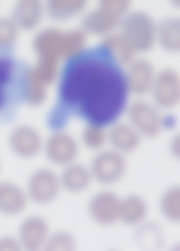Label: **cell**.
<instances>
[{"label": "cell", "mask_w": 180, "mask_h": 251, "mask_svg": "<svg viewBox=\"0 0 180 251\" xmlns=\"http://www.w3.org/2000/svg\"><path fill=\"white\" fill-rule=\"evenodd\" d=\"M103 51L72 59L57 82L59 102L67 112L86 123L109 127L125 113L129 95L123 68Z\"/></svg>", "instance_id": "obj_1"}, {"label": "cell", "mask_w": 180, "mask_h": 251, "mask_svg": "<svg viewBox=\"0 0 180 251\" xmlns=\"http://www.w3.org/2000/svg\"><path fill=\"white\" fill-rule=\"evenodd\" d=\"M86 40L85 32L81 30H43L34 40L38 60L35 66L30 68V71L38 81L49 87L58 80L61 62L81 54Z\"/></svg>", "instance_id": "obj_2"}, {"label": "cell", "mask_w": 180, "mask_h": 251, "mask_svg": "<svg viewBox=\"0 0 180 251\" xmlns=\"http://www.w3.org/2000/svg\"><path fill=\"white\" fill-rule=\"evenodd\" d=\"M126 0H104L88 13L83 21V31L92 35L108 36L117 32L130 12Z\"/></svg>", "instance_id": "obj_3"}, {"label": "cell", "mask_w": 180, "mask_h": 251, "mask_svg": "<svg viewBox=\"0 0 180 251\" xmlns=\"http://www.w3.org/2000/svg\"><path fill=\"white\" fill-rule=\"evenodd\" d=\"M164 112L151 100L142 98L129 101L125 113L128 123L143 139L153 140L159 138L166 127Z\"/></svg>", "instance_id": "obj_4"}, {"label": "cell", "mask_w": 180, "mask_h": 251, "mask_svg": "<svg viewBox=\"0 0 180 251\" xmlns=\"http://www.w3.org/2000/svg\"><path fill=\"white\" fill-rule=\"evenodd\" d=\"M156 28L157 24L149 14L143 11H130L120 32L137 55L146 53L154 48Z\"/></svg>", "instance_id": "obj_5"}, {"label": "cell", "mask_w": 180, "mask_h": 251, "mask_svg": "<svg viewBox=\"0 0 180 251\" xmlns=\"http://www.w3.org/2000/svg\"><path fill=\"white\" fill-rule=\"evenodd\" d=\"M94 181L105 186L120 182L129 170L127 156L112 148L95 152L89 165Z\"/></svg>", "instance_id": "obj_6"}, {"label": "cell", "mask_w": 180, "mask_h": 251, "mask_svg": "<svg viewBox=\"0 0 180 251\" xmlns=\"http://www.w3.org/2000/svg\"><path fill=\"white\" fill-rule=\"evenodd\" d=\"M25 190L29 200L38 206L51 204L62 190L59 174L51 167H38L29 175Z\"/></svg>", "instance_id": "obj_7"}, {"label": "cell", "mask_w": 180, "mask_h": 251, "mask_svg": "<svg viewBox=\"0 0 180 251\" xmlns=\"http://www.w3.org/2000/svg\"><path fill=\"white\" fill-rule=\"evenodd\" d=\"M80 151L78 139L63 129H56L44 140L43 153L53 166L63 168L78 161Z\"/></svg>", "instance_id": "obj_8"}, {"label": "cell", "mask_w": 180, "mask_h": 251, "mask_svg": "<svg viewBox=\"0 0 180 251\" xmlns=\"http://www.w3.org/2000/svg\"><path fill=\"white\" fill-rule=\"evenodd\" d=\"M151 101L163 111L177 108L180 102V75L172 67L158 71L149 94Z\"/></svg>", "instance_id": "obj_9"}, {"label": "cell", "mask_w": 180, "mask_h": 251, "mask_svg": "<svg viewBox=\"0 0 180 251\" xmlns=\"http://www.w3.org/2000/svg\"><path fill=\"white\" fill-rule=\"evenodd\" d=\"M44 140L36 127L25 124L19 125L12 129L7 143L15 157L22 160L30 161L43 153Z\"/></svg>", "instance_id": "obj_10"}, {"label": "cell", "mask_w": 180, "mask_h": 251, "mask_svg": "<svg viewBox=\"0 0 180 251\" xmlns=\"http://www.w3.org/2000/svg\"><path fill=\"white\" fill-rule=\"evenodd\" d=\"M124 68L125 81L129 96L142 98L149 96L158 72L154 64L147 59L136 57Z\"/></svg>", "instance_id": "obj_11"}, {"label": "cell", "mask_w": 180, "mask_h": 251, "mask_svg": "<svg viewBox=\"0 0 180 251\" xmlns=\"http://www.w3.org/2000/svg\"><path fill=\"white\" fill-rule=\"evenodd\" d=\"M121 199L109 189L102 190L91 197L88 203V212L98 225L110 227L120 222Z\"/></svg>", "instance_id": "obj_12"}, {"label": "cell", "mask_w": 180, "mask_h": 251, "mask_svg": "<svg viewBox=\"0 0 180 251\" xmlns=\"http://www.w3.org/2000/svg\"><path fill=\"white\" fill-rule=\"evenodd\" d=\"M51 227L43 217L32 215L26 218L19 226L18 237L22 248L37 251L44 248L51 235Z\"/></svg>", "instance_id": "obj_13"}, {"label": "cell", "mask_w": 180, "mask_h": 251, "mask_svg": "<svg viewBox=\"0 0 180 251\" xmlns=\"http://www.w3.org/2000/svg\"><path fill=\"white\" fill-rule=\"evenodd\" d=\"M143 140V137L127 121L119 120L108 127L110 147L126 156L139 150Z\"/></svg>", "instance_id": "obj_14"}, {"label": "cell", "mask_w": 180, "mask_h": 251, "mask_svg": "<svg viewBox=\"0 0 180 251\" xmlns=\"http://www.w3.org/2000/svg\"><path fill=\"white\" fill-rule=\"evenodd\" d=\"M29 199L25 189L15 182L0 181V213L10 217L17 216L25 212Z\"/></svg>", "instance_id": "obj_15"}, {"label": "cell", "mask_w": 180, "mask_h": 251, "mask_svg": "<svg viewBox=\"0 0 180 251\" xmlns=\"http://www.w3.org/2000/svg\"><path fill=\"white\" fill-rule=\"evenodd\" d=\"M59 177L62 190L72 195L86 192L94 181L89 166L78 161L63 167Z\"/></svg>", "instance_id": "obj_16"}, {"label": "cell", "mask_w": 180, "mask_h": 251, "mask_svg": "<svg viewBox=\"0 0 180 251\" xmlns=\"http://www.w3.org/2000/svg\"><path fill=\"white\" fill-rule=\"evenodd\" d=\"M102 45L106 54L123 68L137 57L131 46L120 32L104 37Z\"/></svg>", "instance_id": "obj_17"}, {"label": "cell", "mask_w": 180, "mask_h": 251, "mask_svg": "<svg viewBox=\"0 0 180 251\" xmlns=\"http://www.w3.org/2000/svg\"><path fill=\"white\" fill-rule=\"evenodd\" d=\"M148 203L139 195H130L121 199L120 222L129 226H135L142 224L147 218Z\"/></svg>", "instance_id": "obj_18"}, {"label": "cell", "mask_w": 180, "mask_h": 251, "mask_svg": "<svg viewBox=\"0 0 180 251\" xmlns=\"http://www.w3.org/2000/svg\"><path fill=\"white\" fill-rule=\"evenodd\" d=\"M156 44L169 54L180 50V21L176 17L167 18L157 24Z\"/></svg>", "instance_id": "obj_19"}, {"label": "cell", "mask_w": 180, "mask_h": 251, "mask_svg": "<svg viewBox=\"0 0 180 251\" xmlns=\"http://www.w3.org/2000/svg\"><path fill=\"white\" fill-rule=\"evenodd\" d=\"M43 16V7L36 0L19 1L15 7L13 21L18 28L25 30L35 28Z\"/></svg>", "instance_id": "obj_20"}, {"label": "cell", "mask_w": 180, "mask_h": 251, "mask_svg": "<svg viewBox=\"0 0 180 251\" xmlns=\"http://www.w3.org/2000/svg\"><path fill=\"white\" fill-rule=\"evenodd\" d=\"M108 127L94 123H87L81 134V143L87 149L97 152L108 144Z\"/></svg>", "instance_id": "obj_21"}, {"label": "cell", "mask_w": 180, "mask_h": 251, "mask_svg": "<svg viewBox=\"0 0 180 251\" xmlns=\"http://www.w3.org/2000/svg\"><path fill=\"white\" fill-rule=\"evenodd\" d=\"M87 6L86 1H49L47 5L48 13L57 21H66L77 16Z\"/></svg>", "instance_id": "obj_22"}, {"label": "cell", "mask_w": 180, "mask_h": 251, "mask_svg": "<svg viewBox=\"0 0 180 251\" xmlns=\"http://www.w3.org/2000/svg\"><path fill=\"white\" fill-rule=\"evenodd\" d=\"M160 210L168 222L178 224L180 222V187L171 186L163 194L160 201Z\"/></svg>", "instance_id": "obj_23"}, {"label": "cell", "mask_w": 180, "mask_h": 251, "mask_svg": "<svg viewBox=\"0 0 180 251\" xmlns=\"http://www.w3.org/2000/svg\"><path fill=\"white\" fill-rule=\"evenodd\" d=\"M14 75V64L6 57H0V111L6 104L7 90Z\"/></svg>", "instance_id": "obj_24"}, {"label": "cell", "mask_w": 180, "mask_h": 251, "mask_svg": "<svg viewBox=\"0 0 180 251\" xmlns=\"http://www.w3.org/2000/svg\"><path fill=\"white\" fill-rule=\"evenodd\" d=\"M76 241L74 235L66 231L51 234L44 247L46 251H71L75 250Z\"/></svg>", "instance_id": "obj_25"}, {"label": "cell", "mask_w": 180, "mask_h": 251, "mask_svg": "<svg viewBox=\"0 0 180 251\" xmlns=\"http://www.w3.org/2000/svg\"><path fill=\"white\" fill-rule=\"evenodd\" d=\"M18 29L13 20L0 18V48H9L16 43Z\"/></svg>", "instance_id": "obj_26"}, {"label": "cell", "mask_w": 180, "mask_h": 251, "mask_svg": "<svg viewBox=\"0 0 180 251\" xmlns=\"http://www.w3.org/2000/svg\"><path fill=\"white\" fill-rule=\"evenodd\" d=\"M22 247L18 238L6 235L0 238V251H17Z\"/></svg>", "instance_id": "obj_27"}, {"label": "cell", "mask_w": 180, "mask_h": 251, "mask_svg": "<svg viewBox=\"0 0 180 251\" xmlns=\"http://www.w3.org/2000/svg\"><path fill=\"white\" fill-rule=\"evenodd\" d=\"M169 150L172 157L176 159L180 157V136L179 134H175L170 140Z\"/></svg>", "instance_id": "obj_28"}, {"label": "cell", "mask_w": 180, "mask_h": 251, "mask_svg": "<svg viewBox=\"0 0 180 251\" xmlns=\"http://www.w3.org/2000/svg\"><path fill=\"white\" fill-rule=\"evenodd\" d=\"M1 169H2L1 163V161H0V174H1Z\"/></svg>", "instance_id": "obj_29"}]
</instances>
